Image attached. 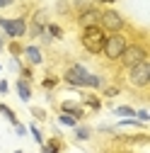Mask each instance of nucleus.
Returning a JSON list of instances; mask_svg holds the SVG:
<instances>
[{
    "instance_id": "obj_25",
    "label": "nucleus",
    "mask_w": 150,
    "mask_h": 153,
    "mask_svg": "<svg viewBox=\"0 0 150 153\" xmlns=\"http://www.w3.org/2000/svg\"><path fill=\"white\" fill-rule=\"evenodd\" d=\"M136 114H138V122H143V124H145V122H148V119H150V114H148V112H145V109H138V112H136Z\"/></svg>"
},
{
    "instance_id": "obj_10",
    "label": "nucleus",
    "mask_w": 150,
    "mask_h": 153,
    "mask_svg": "<svg viewBox=\"0 0 150 153\" xmlns=\"http://www.w3.org/2000/svg\"><path fill=\"white\" fill-rule=\"evenodd\" d=\"M22 56L29 61V66H41V63H44V56H41L39 46H34V44L24 46V49H22Z\"/></svg>"
},
{
    "instance_id": "obj_18",
    "label": "nucleus",
    "mask_w": 150,
    "mask_h": 153,
    "mask_svg": "<svg viewBox=\"0 0 150 153\" xmlns=\"http://www.w3.org/2000/svg\"><path fill=\"white\" fill-rule=\"evenodd\" d=\"M114 112L119 114V117H136V109L128 107V105H121V107H114Z\"/></svg>"
},
{
    "instance_id": "obj_12",
    "label": "nucleus",
    "mask_w": 150,
    "mask_h": 153,
    "mask_svg": "<svg viewBox=\"0 0 150 153\" xmlns=\"http://www.w3.org/2000/svg\"><path fill=\"white\" fill-rule=\"evenodd\" d=\"M17 95H20L24 102H29V100H32V88H29V80H24V78L17 80Z\"/></svg>"
},
{
    "instance_id": "obj_23",
    "label": "nucleus",
    "mask_w": 150,
    "mask_h": 153,
    "mask_svg": "<svg viewBox=\"0 0 150 153\" xmlns=\"http://www.w3.org/2000/svg\"><path fill=\"white\" fill-rule=\"evenodd\" d=\"M29 131H32V136H34V141H36V143H44V136H41V131H39V129H36L34 124L29 126Z\"/></svg>"
},
{
    "instance_id": "obj_19",
    "label": "nucleus",
    "mask_w": 150,
    "mask_h": 153,
    "mask_svg": "<svg viewBox=\"0 0 150 153\" xmlns=\"http://www.w3.org/2000/svg\"><path fill=\"white\" fill-rule=\"evenodd\" d=\"M58 122H61L63 126H70V129H75V126H78V119H75L73 114H61V117H58Z\"/></svg>"
},
{
    "instance_id": "obj_5",
    "label": "nucleus",
    "mask_w": 150,
    "mask_h": 153,
    "mask_svg": "<svg viewBox=\"0 0 150 153\" xmlns=\"http://www.w3.org/2000/svg\"><path fill=\"white\" fill-rule=\"evenodd\" d=\"M99 27L109 34H119L124 27H126V20L116 12V10H99Z\"/></svg>"
},
{
    "instance_id": "obj_22",
    "label": "nucleus",
    "mask_w": 150,
    "mask_h": 153,
    "mask_svg": "<svg viewBox=\"0 0 150 153\" xmlns=\"http://www.w3.org/2000/svg\"><path fill=\"white\" fill-rule=\"evenodd\" d=\"M22 49H24V46H20L17 42H12V44H10V53H12V59H17V56H22Z\"/></svg>"
},
{
    "instance_id": "obj_2",
    "label": "nucleus",
    "mask_w": 150,
    "mask_h": 153,
    "mask_svg": "<svg viewBox=\"0 0 150 153\" xmlns=\"http://www.w3.org/2000/svg\"><path fill=\"white\" fill-rule=\"evenodd\" d=\"M104 39H107V32H104L102 27H87V29H82V34H80V44H82V49H85L87 53H92V56L102 53Z\"/></svg>"
},
{
    "instance_id": "obj_17",
    "label": "nucleus",
    "mask_w": 150,
    "mask_h": 153,
    "mask_svg": "<svg viewBox=\"0 0 150 153\" xmlns=\"http://www.w3.org/2000/svg\"><path fill=\"white\" fill-rule=\"evenodd\" d=\"M0 114H3V117H7L12 126H15V124H20V122H17V114H15V112H12L7 105H0Z\"/></svg>"
},
{
    "instance_id": "obj_14",
    "label": "nucleus",
    "mask_w": 150,
    "mask_h": 153,
    "mask_svg": "<svg viewBox=\"0 0 150 153\" xmlns=\"http://www.w3.org/2000/svg\"><path fill=\"white\" fill-rule=\"evenodd\" d=\"M61 148H63V146H61L58 139H51L49 143H46V141L41 143V153H61Z\"/></svg>"
},
{
    "instance_id": "obj_7",
    "label": "nucleus",
    "mask_w": 150,
    "mask_h": 153,
    "mask_svg": "<svg viewBox=\"0 0 150 153\" xmlns=\"http://www.w3.org/2000/svg\"><path fill=\"white\" fill-rule=\"evenodd\" d=\"M128 83L133 85V88H148L150 85V63L148 61H143V63H138L136 68H131L128 71Z\"/></svg>"
},
{
    "instance_id": "obj_30",
    "label": "nucleus",
    "mask_w": 150,
    "mask_h": 153,
    "mask_svg": "<svg viewBox=\"0 0 150 153\" xmlns=\"http://www.w3.org/2000/svg\"><path fill=\"white\" fill-rule=\"evenodd\" d=\"M3 49H5V46H3V39H0V51H3Z\"/></svg>"
},
{
    "instance_id": "obj_21",
    "label": "nucleus",
    "mask_w": 150,
    "mask_h": 153,
    "mask_svg": "<svg viewBox=\"0 0 150 153\" xmlns=\"http://www.w3.org/2000/svg\"><path fill=\"white\" fill-rule=\"evenodd\" d=\"M119 92H121L119 85H107V88H104V95H107V97H116Z\"/></svg>"
},
{
    "instance_id": "obj_31",
    "label": "nucleus",
    "mask_w": 150,
    "mask_h": 153,
    "mask_svg": "<svg viewBox=\"0 0 150 153\" xmlns=\"http://www.w3.org/2000/svg\"><path fill=\"white\" fill-rule=\"evenodd\" d=\"M15 153H22V151H15Z\"/></svg>"
},
{
    "instance_id": "obj_8",
    "label": "nucleus",
    "mask_w": 150,
    "mask_h": 153,
    "mask_svg": "<svg viewBox=\"0 0 150 153\" xmlns=\"http://www.w3.org/2000/svg\"><path fill=\"white\" fill-rule=\"evenodd\" d=\"M46 25H49V10H46V7H39V10L32 15L29 25H27L29 36H41V34H44V29H46Z\"/></svg>"
},
{
    "instance_id": "obj_11",
    "label": "nucleus",
    "mask_w": 150,
    "mask_h": 153,
    "mask_svg": "<svg viewBox=\"0 0 150 153\" xmlns=\"http://www.w3.org/2000/svg\"><path fill=\"white\" fill-rule=\"evenodd\" d=\"M61 114H73V117L80 122V119L85 117V109H82L78 102H63V105H61Z\"/></svg>"
},
{
    "instance_id": "obj_1",
    "label": "nucleus",
    "mask_w": 150,
    "mask_h": 153,
    "mask_svg": "<svg viewBox=\"0 0 150 153\" xmlns=\"http://www.w3.org/2000/svg\"><path fill=\"white\" fill-rule=\"evenodd\" d=\"M63 80L73 88H102V78L99 75H92L82 63H73L65 68Z\"/></svg>"
},
{
    "instance_id": "obj_28",
    "label": "nucleus",
    "mask_w": 150,
    "mask_h": 153,
    "mask_svg": "<svg viewBox=\"0 0 150 153\" xmlns=\"http://www.w3.org/2000/svg\"><path fill=\"white\" fill-rule=\"evenodd\" d=\"M7 5H12V0H0V7H7Z\"/></svg>"
},
{
    "instance_id": "obj_13",
    "label": "nucleus",
    "mask_w": 150,
    "mask_h": 153,
    "mask_svg": "<svg viewBox=\"0 0 150 153\" xmlns=\"http://www.w3.org/2000/svg\"><path fill=\"white\" fill-rule=\"evenodd\" d=\"M82 105H85V107H90L92 112L102 109V100L97 97V95H85V97H82Z\"/></svg>"
},
{
    "instance_id": "obj_32",
    "label": "nucleus",
    "mask_w": 150,
    "mask_h": 153,
    "mask_svg": "<svg viewBox=\"0 0 150 153\" xmlns=\"http://www.w3.org/2000/svg\"><path fill=\"white\" fill-rule=\"evenodd\" d=\"M0 68H3V66H0Z\"/></svg>"
},
{
    "instance_id": "obj_9",
    "label": "nucleus",
    "mask_w": 150,
    "mask_h": 153,
    "mask_svg": "<svg viewBox=\"0 0 150 153\" xmlns=\"http://www.w3.org/2000/svg\"><path fill=\"white\" fill-rule=\"evenodd\" d=\"M78 27L80 29H87V27H99V10L97 7H85L78 12Z\"/></svg>"
},
{
    "instance_id": "obj_26",
    "label": "nucleus",
    "mask_w": 150,
    "mask_h": 153,
    "mask_svg": "<svg viewBox=\"0 0 150 153\" xmlns=\"http://www.w3.org/2000/svg\"><path fill=\"white\" fill-rule=\"evenodd\" d=\"M15 131H17V134H20V136H24V134H27V129H24L22 124H15Z\"/></svg>"
},
{
    "instance_id": "obj_16",
    "label": "nucleus",
    "mask_w": 150,
    "mask_h": 153,
    "mask_svg": "<svg viewBox=\"0 0 150 153\" xmlns=\"http://www.w3.org/2000/svg\"><path fill=\"white\" fill-rule=\"evenodd\" d=\"M92 136V129L90 126H75V139L78 141H87Z\"/></svg>"
},
{
    "instance_id": "obj_20",
    "label": "nucleus",
    "mask_w": 150,
    "mask_h": 153,
    "mask_svg": "<svg viewBox=\"0 0 150 153\" xmlns=\"http://www.w3.org/2000/svg\"><path fill=\"white\" fill-rule=\"evenodd\" d=\"M41 85H44V90H53L56 85H58V78H56V75H46Z\"/></svg>"
},
{
    "instance_id": "obj_3",
    "label": "nucleus",
    "mask_w": 150,
    "mask_h": 153,
    "mask_svg": "<svg viewBox=\"0 0 150 153\" xmlns=\"http://www.w3.org/2000/svg\"><path fill=\"white\" fill-rule=\"evenodd\" d=\"M126 46H128V39H126L121 32L119 34H107L104 46H102V56H104L107 61H119Z\"/></svg>"
},
{
    "instance_id": "obj_27",
    "label": "nucleus",
    "mask_w": 150,
    "mask_h": 153,
    "mask_svg": "<svg viewBox=\"0 0 150 153\" xmlns=\"http://www.w3.org/2000/svg\"><path fill=\"white\" fill-rule=\"evenodd\" d=\"M10 88H7V80H0V95H5Z\"/></svg>"
},
{
    "instance_id": "obj_6",
    "label": "nucleus",
    "mask_w": 150,
    "mask_h": 153,
    "mask_svg": "<svg viewBox=\"0 0 150 153\" xmlns=\"http://www.w3.org/2000/svg\"><path fill=\"white\" fill-rule=\"evenodd\" d=\"M0 27L5 29V34L10 36L12 42L27 34V20H24V17H15V20H7V17H0Z\"/></svg>"
},
{
    "instance_id": "obj_4",
    "label": "nucleus",
    "mask_w": 150,
    "mask_h": 153,
    "mask_svg": "<svg viewBox=\"0 0 150 153\" xmlns=\"http://www.w3.org/2000/svg\"><path fill=\"white\" fill-rule=\"evenodd\" d=\"M121 66L126 68V71H131V68H136L138 63H143V61H148V49L143 46V44H133V42H128V46L124 49V53H121Z\"/></svg>"
},
{
    "instance_id": "obj_15",
    "label": "nucleus",
    "mask_w": 150,
    "mask_h": 153,
    "mask_svg": "<svg viewBox=\"0 0 150 153\" xmlns=\"http://www.w3.org/2000/svg\"><path fill=\"white\" fill-rule=\"evenodd\" d=\"M44 32H46V34L51 36V39H63V29H61L58 25H53V22H49Z\"/></svg>"
},
{
    "instance_id": "obj_24",
    "label": "nucleus",
    "mask_w": 150,
    "mask_h": 153,
    "mask_svg": "<svg viewBox=\"0 0 150 153\" xmlns=\"http://www.w3.org/2000/svg\"><path fill=\"white\" fill-rule=\"evenodd\" d=\"M32 114H34L36 119H46V112H44V109H39V107H32Z\"/></svg>"
},
{
    "instance_id": "obj_29",
    "label": "nucleus",
    "mask_w": 150,
    "mask_h": 153,
    "mask_svg": "<svg viewBox=\"0 0 150 153\" xmlns=\"http://www.w3.org/2000/svg\"><path fill=\"white\" fill-rule=\"evenodd\" d=\"M97 3H102V5H111V3H116V0H97Z\"/></svg>"
}]
</instances>
